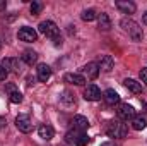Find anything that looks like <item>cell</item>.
Returning <instances> with one entry per match:
<instances>
[{
	"instance_id": "6da1fadb",
	"label": "cell",
	"mask_w": 147,
	"mask_h": 146,
	"mask_svg": "<svg viewBox=\"0 0 147 146\" xmlns=\"http://www.w3.org/2000/svg\"><path fill=\"white\" fill-rule=\"evenodd\" d=\"M39 33H43L46 38H50V40H53L55 41V45H62V38H60V29H58V26L53 23V21H43V23H39Z\"/></svg>"
},
{
	"instance_id": "7a4b0ae2",
	"label": "cell",
	"mask_w": 147,
	"mask_h": 146,
	"mask_svg": "<svg viewBox=\"0 0 147 146\" xmlns=\"http://www.w3.org/2000/svg\"><path fill=\"white\" fill-rule=\"evenodd\" d=\"M120 26L123 28L125 33H128V36L132 38L134 41H142V38H144V31H142V28H140L135 21H132V19H121Z\"/></svg>"
},
{
	"instance_id": "3957f363",
	"label": "cell",
	"mask_w": 147,
	"mask_h": 146,
	"mask_svg": "<svg viewBox=\"0 0 147 146\" xmlns=\"http://www.w3.org/2000/svg\"><path fill=\"white\" fill-rule=\"evenodd\" d=\"M106 134L110 138H125L128 134V127L121 120H110L106 124Z\"/></svg>"
},
{
	"instance_id": "277c9868",
	"label": "cell",
	"mask_w": 147,
	"mask_h": 146,
	"mask_svg": "<svg viewBox=\"0 0 147 146\" xmlns=\"http://www.w3.org/2000/svg\"><path fill=\"white\" fill-rule=\"evenodd\" d=\"M65 141L72 146H86L89 143V136L84 132V131H79V129H70L67 134H65Z\"/></svg>"
},
{
	"instance_id": "5b68a950",
	"label": "cell",
	"mask_w": 147,
	"mask_h": 146,
	"mask_svg": "<svg viewBox=\"0 0 147 146\" xmlns=\"http://www.w3.org/2000/svg\"><path fill=\"white\" fill-rule=\"evenodd\" d=\"M116 113H118V119H120L121 122L132 120V119L135 117V110H134L132 105H128V103H121V105H118Z\"/></svg>"
},
{
	"instance_id": "8992f818",
	"label": "cell",
	"mask_w": 147,
	"mask_h": 146,
	"mask_svg": "<svg viewBox=\"0 0 147 146\" xmlns=\"http://www.w3.org/2000/svg\"><path fill=\"white\" fill-rule=\"evenodd\" d=\"M84 98L89 100V102H98V100L103 98V95H101V89L96 84H87L84 88Z\"/></svg>"
},
{
	"instance_id": "52a82bcc",
	"label": "cell",
	"mask_w": 147,
	"mask_h": 146,
	"mask_svg": "<svg viewBox=\"0 0 147 146\" xmlns=\"http://www.w3.org/2000/svg\"><path fill=\"white\" fill-rule=\"evenodd\" d=\"M16 126H17V129H19L21 132H24V134H28V132L33 131V122H31L29 115H17Z\"/></svg>"
},
{
	"instance_id": "ba28073f",
	"label": "cell",
	"mask_w": 147,
	"mask_h": 146,
	"mask_svg": "<svg viewBox=\"0 0 147 146\" xmlns=\"http://www.w3.org/2000/svg\"><path fill=\"white\" fill-rule=\"evenodd\" d=\"M17 36H19V40H22V41H26V43H33V41H36L38 33L33 29V28L24 26V28H21V29H19Z\"/></svg>"
},
{
	"instance_id": "9c48e42d",
	"label": "cell",
	"mask_w": 147,
	"mask_h": 146,
	"mask_svg": "<svg viewBox=\"0 0 147 146\" xmlns=\"http://www.w3.org/2000/svg\"><path fill=\"white\" fill-rule=\"evenodd\" d=\"M7 72H19L21 71V64H19V59H12V57H5L0 64Z\"/></svg>"
},
{
	"instance_id": "30bf717a",
	"label": "cell",
	"mask_w": 147,
	"mask_h": 146,
	"mask_svg": "<svg viewBox=\"0 0 147 146\" xmlns=\"http://www.w3.org/2000/svg\"><path fill=\"white\" fill-rule=\"evenodd\" d=\"M63 81L69 84H75V86H84L86 84V77L82 74H75V72H69L63 76Z\"/></svg>"
},
{
	"instance_id": "8fae6325",
	"label": "cell",
	"mask_w": 147,
	"mask_h": 146,
	"mask_svg": "<svg viewBox=\"0 0 147 146\" xmlns=\"http://www.w3.org/2000/svg\"><path fill=\"white\" fill-rule=\"evenodd\" d=\"M103 100L106 102V105L115 107V105H118V103H120V95H118L115 89H106V91L103 93Z\"/></svg>"
},
{
	"instance_id": "7c38bea8",
	"label": "cell",
	"mask_w": 147,
	"mask_h": 146,
	"mask_svg": "<svg viewBox=\"0 0 147 146\" xmlns=\"http://www.w3.org/2000/svg\"><path fill=\"white\" fill-rule=\"evenodd\" d=\"M98 65H99V71L111 72V71H113V67H115V62H113V59H111L110 55H101V57H99Z\"/></svg>"
},
{
	"instance_id": "4fadbf2b",
	"label": "cell",
	"mask_w": 147,
	"mask_h": 146,
	"mask_svg": "<svg viewBox=\"0 0 147 146\" xmlns=\"http://www.w3.org/2000/svg\"><path fill=\"white\" fill-rule=\"evenodd\" d=\"M82 71L87 76V79H96L99 76V65H98V62H89V64L84 65Z\"/></svg>"
},
{
	"instance_id": "5bb4252c",
	"label": "cell",
	"mask_w": 147,
	"mask_h": 146,
	"mask_svg": "<svg viewBox=\"0 0 147 146\" xmlns=\"http://www.w3.org/2000/svg\"><path fill=\"white\" fill-rule=\"evenodd\" d=\"M38 134H39V138H41V139L50 141V139L55 136V131H53V127H51V126L43 124V126H39V127H38Z\"/></svg>"
},
{
	"instance_id": "9a60e30c",
	"label": "cell",
	"mask_w": 147,
	"mask_h": 146,
	"mask_svg": "<svg viewBox=\"0 0 147 146\" xmlns=\"http://www.w3.org/2000/svg\"><path fill=\"white\" fill-rule=\"evenodd\" d=\"M38 72V79L41 81V83H46L50 77H51V69H50V65H46V64H39L36 69Z\"/></svg>"
},
{
	"instance_id": "2e32d148",
	"label": "cell",
	"mask_w": 147,
	"mask_h": 146,
	"mask_svg": "<svg viewBox=\"0 0 147 146\" xmlns=\"http://www.w3.org/2000/svg\"><path fill=\"white\" fill-rule=\"evenodd\" d=\"M115 5H116V9L121 10L123 14H134L135 9H137V5H135L134 2H123V0H118Z\"/></svg>"
},
{
	"instance_id": "e0dca14e",
	"label": "cell",
	"mask_w": 147,
	"mask_h": 146,
	"mask_svg": "<svg viewBox=\"0 0 147 146\" xmlns=\"http://www.w3.org/2000/svg\"><path fill=\"white\" fill-rule=\"evenodd\" d=\"M72 124L75 129H79V131H86L87 127H89V120L84 117V115H75L72 119Z\"/></svg>"
},
{
	"instance_id": "ac0fdd59",
	"label": "cell",
	"mask_w": 147,
	"mask_h": 146,
	"mask_svg": "<svg viewBox=\"0 0 147 146\" xmlns=\"http://www.w3.org/2000/svg\"><path fill=\"white\" fill-rule=\"evenodd\" d=\"M132 127H134L135 131L146 129L147 127V117L146 115H135V117L132 119Z\"/></svg>"
},
{
	"instance_id": "d6986e66",
	"label": "cell",
	"mask_w": 147,
	"mask_h": 146,
	"mask_svg": "<svg viewBox=\"0 0 147 146\" xmlns=\"http://www.w3.org/2000/svg\"><path fill=\"white\" fill-rule=\"evenodd\" d=\"M21 60H22L24 64H28V65H33L38 60V53L33 52V50H24V53L21 55Z\"/></svg>"
},
{
	"instance_id": "ffe728a7",
	"label": "cell",
	"mask_w": 147,
	"mask_h": 146,
	"mask_svg": "<svg viewBox=\"0 0 147 146\" xmlns=\"http://www.w3.org/2000/svg\"><path fill=\"white\" fill-rule=\"evenodd\" d=\"M123 84L127 86V89H130V91H132V93H135V95L142 93V84H140V83H137L135 79H125V81H123Z\"/></svg>"
},
{
	"instance_id": "44dd1931",
	"label": "cell",
	"mask_w": 147,
	"mask_h": 146,
	"mask_svg": "<svg viewBox=\"0 0 147 146\" xmlns=\"http://www.w3.org/2000/svg\"><path fill=\"white\" fill-rule=\"evenodd\" d=\"M98 23H99V29H103V31H108L111 28V19L108 14H105V12H101L99 16H98Z\"/></svg>"
},
{
	"instance_id": "7402d4cb",
	"label": "cell",
	"mask_w": 147,
	"mask_h": 146,
	"mask_svg": "<svg viewBox=\"0 0 147 146\" xmlns=\"http://www.w3.org/2000/svg\"><path fill=\"white\" fill-rule=\"evenodd\" d=\"M80 17H82V21H87V23H91V21H94V19L98 17V12H96L94 9H86V10H82Z\"/></svg>"
},
{
	"instance_id": "603a6c76",
	"label": "cell",
	"mask_w": 147,
	"mask_h": 146,
	"mask_svg": "<svg viewBox=\"0 0 147 146\" xmlns=\"http://www.w3.org/2000/svg\"><path fill=\"white\" fill-rule=\"evenodd\" d=\"M62 102H63L65 105H69V107L75 105V98L72 96V93H69V91H63V95H62Z\"/></svg>"
},
{
	"instance_id": "cb8c5ba5",
	"label": "cell",
	"mask_w": 147,
	"mask_h": 146,
	"mask_svg": "<svg viewBox=\"0 0 147 146\" xmlns=\"http://www.w3.org/2000/svg\"><path fill=\"white\" fill-rule=\"evenodd\" d=\"M9 98H10V102H12V103H21V102H22V95H21L19 91L10 93V95H9Z\"/></svg>"
},
{
	"instance_id": "d4e9b609",
	"label": "cell",
	"mask_w": 147,
	"mask_h": 146,
	"mask_svg": "<svg viewBox=\"0 0 147 146\" xmlns=\"http://www.w3.org/2000/svg\"><path fill=\"white\" fill-rule=\"evenodd\" d=\"M41 9H43V3H41V2H33V3H31V14H33V16L39 14Z\"/></svg>"
},
{
	"instance_id": "484cf974",
	"label": "cell",
	"mask_w": 147,
	"mask_h": 146,
	"mask_svg": "<svg viewBox=\"0 0 147 146\" xmlns=\"http://www.w3.org/2000/svg\"><path fill=\"white\" fill-rule=\"evenodd\" d=\"M7 76H9V72L0 65V81H5V79H7Z\"/></svg>"
},
{
	"instance_id": "4316f807",
	"label": "cell",
	"mask_w": 147,
	"mask_h": 146,
	"mask_svg": "<svg viewBox=\"0 0 147 146\" xmlns=\"http://www.w3.org/2000/svg\"><path fill=\"white\" fill-rule=\"evenodd\" d=\"M140 79H142V83L147 86V69H142L140 71Z\"/></svg>"
},
{
	"instance_id": "83f0119b",
	"label": "cell",
	"mask_w": 147,
	"mask_h": 146,
	"mask_svg": "<svg viewBox=\"0 0 147 146\" xmlns=\"http://www.w3.org/2000/svg\"><path fill=\"white\" fill-rule=\"evenodd\" d=\"M5 126H7V120H5L3 117H0V129H3Z\"/></svg>"
},
{
	"instance_id": "f1b7e54d",
	"label": "cell",
	"mask_w": 147,
	"mask_h": 146,
	"mask_svg": "<svg viewBox=\"0 0 147 146\" xmlns=\"http://www.w3.org/2000/svg\"><path fill=\"white\" fill-rule=\"evenodd\" d=\"M101 146H116L115 143H111V141H106V143H103Z\"/></svg>"
},
{
	"instance_id": "f546056e",
	"label": "cell",
	"mask_w": 147,
	"mask_h": 146,
	"mask_svg": "<svg viewBox=\"0 0 147 146\" xmlns=\"http://www.w3.org/2000/svg\"><path fill=\"white\" fill-rule=\"evenodd\" d=\"M142 23H144V24H147V12L142 16Z\"/></svg>"
},
{
	"instance_id": "4dcf8cb0",
	"label": "cell",
	"mask_w": 147,
	"mask_h": 146,
	"mask_svg": "<svg viewBox=\"0 0 147 146\" xmlns=\"http://www.w3.org/2000/svg\"><path fill=\"white\" fill-rule=\"evenodd\" d=\"M2 7H5V2H0V9H2Z\"/></svg>"
},
{
	"instance_id": "1f68e13d",
	"label": "cell",
	"mask_w": 147,
	"mask_h": 146,
	"mask_svg": "<svg viewBox=\"0 0 147 146\" xmlns=\"http://www.w3.org/2000/svg\"><path fill=\"white\" fill-rule=\"evenodd\" d=\"M0 48H2V43H0Z\"/></svg>"
}]
</instances>
